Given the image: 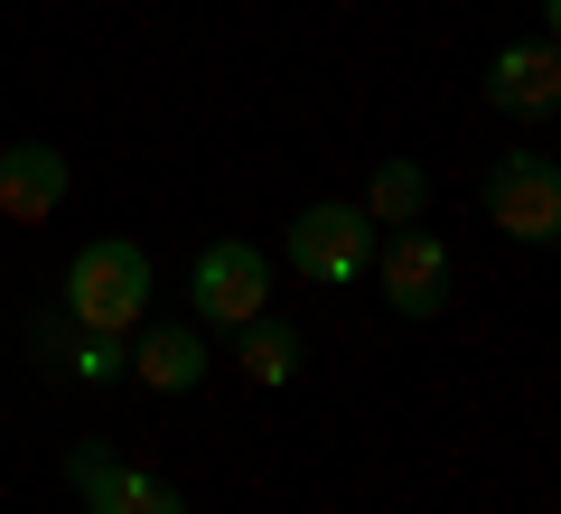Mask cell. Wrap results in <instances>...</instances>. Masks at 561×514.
Instances as JSON below:
<instances>
[{
    "mask_svg": "<svg viewBox=\"0 0 561 514\" xmlns=\"http://www.w3.org/2000/svg\"><path fill=\"white\" fill-rule=\"evenodd\" d=\"M187 290H197L206 328H243V318H262V299H272V262H262V243H206L197 272H187Z\"/></svg>",
    "mask_w": 561,
    "mask_h": 514,
    "instance_id": "obj_5",
    "label": "cell"
},
{
    "mask_svg": "<svg viewBox=\"0 0 561 514\" xmlns=\"http://www.w3.org/2000/svg\"><path fill=\"white\" fill-rule=\"evenodd\" d=\"M140 309H150V253L122 235L84 243L76 262H66V318L76 328H103V336H131Z\"/></svg>",
    "mask_w": 561,
    "mask_h": 514,
    "instance_id": "obj_1",
    "label": "cell"
},
{
    "mask_svg": "<svg viewBox=\"0 0 561 514\" xmlns=\"http://www.w3.org/2000/svg\"><path fill=\"white\" fill-rule=\"evenodd\" d=\"M486 216L515 243H552L561 235V169L542 150H505L496 169H486Z\"/></svg>",
    "mask_w": 561,
    "mask_h": 514,
    "instance_id": "obj_3",
    "label": "cell"
},
{
    "mask_svg": "<svg viewBox=\"0 0 561 514\" xmlns=\"http://www.w3.org/2000/svg\"><path fill=\"white\" fill-rule=\"evenodd\" d=\"M486 103L515 122H542L561 103V57L552 38H524V47H496V66H486Z\"/></svg>",
    "mask_w": 561,
    "mask_h": 514,
    "instance_id": "obj_9",
    "label": "cell"
},
{
    "mask_svg": "<svg viewBox=\"0 0 561 514\" xmlns=\"http://www.w3.org/2000/svg\"><path fill=\"white\" fill-rule=\"evenodd\" d=\"M365 272L383 281V299H393L402 318H440V299H449V253H440L431 225H393V235L375 243Z\"/></svg>",
    "mask_w": 561,
    "mask_h": 514,
    "instance_id": "obj_4",
    "label": "cell"
},
{
    "mask_svg": "<svg viewBox=\"0 0 561 514\" xmlns=\"http://www.w3.org/2000/svg\"><path fill=\"white\" fill-rule=\"evenodd\" d=\"M38 346H47V356H66L84 384H113L122 365H131V356H122V336H103V328H76V318H47V328H38Z\"/></svg>",
    "mask_w": 561,
    "mask_h": 514,
    "instance_id": "obj_10",
    "label": "cell"
},
{
    "mask_svg": "<svg viewBox=\"0 0 561 514\" xmlns=\"http://www.w3.org/2000/svg\"><path fill=\"white\" fill-rule=\"evenodd\" d=\"M122 375H140L150 393H187V384H206V328H179V318H150L140 336H122Z\"/></svg>",
    "mask_w": 561,
    "mask_h": 514,
    "instance_id": "obj_7",
    "label": "cell"
},
{
    "mask_svg": "<svg viewBox=\"0 0 561 514\" xmlns=\"http://www.w3.org/2000/svg\"><path fill=\"white\" fill-rule=\"evenodd\" d=\"M243 375H253V384H290V375H300V336H290V328H272V318H243Z\"/></svg>",
    "mask_w": 561,
    "mask_h": 514,
    "instance_id": "obj_12",
    "label": "cell"
},
{
    "mask_svg": "<svg viewBox=\"0 0 561 514\" xmlns=\"http://www.w3.org/2000/svg\"><path fill=\"white\" fill-rule=\"evenodd\" d=\"M66 477H76V495H84V514H187V495L169 487V477H150V468H122L103 439H84L76 458H66Z\"/></svg>",
    "mask_w": 561,
    "mask_h": 514,
    "instance_id": "obj_6",
    "label": "cell"
},
{
    "mask_svg": "<svg viewBox=\"0 0 561 514\" xmlns=\"http://www.w3.org/2000/svg\"><path fill=\"white\" fill-rule=\"evenodd\" d=\"M66 206V159L47 140H10L0 150V225H47Z\"/></svg>",
    "mask_w": 561,
    "mask_h": 514,
    "instance_id": "obj_8",
    "label": "cell"
},
{
    "mask_svg": "<svg viewBox=\"0 0 561 514\" xmlns=\"http://www.w3.org/2000/svg\"><path fill=\"white\" fill-rule=\"evenodd\" d=\"M280 253H290V272H300V281H328V290H346V281L375 262V216H365V206H300Z\"/></svg>",
    "mask_w": 561,
    "mask_h": 514,
    "instance_id": "obj_2",
    "label": "cell"
},
{
    "mask_svg": "<svg viewBox=\"0 0 561 514\" xmlns=\"http://www.w3.org/2000/svg\"><path fill=\"white\" fill-rule=\"evenodd\" d=\"M421 206H431L421 169H412V159H383L375 187H365V216H375V225H421Z\"/></svg>",
    "mask_w": 561,
    "mask_h": 514,
    "instance_id": "obj_11",
    "label": "cell"
}]
</instances>
